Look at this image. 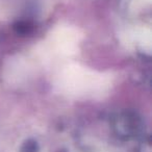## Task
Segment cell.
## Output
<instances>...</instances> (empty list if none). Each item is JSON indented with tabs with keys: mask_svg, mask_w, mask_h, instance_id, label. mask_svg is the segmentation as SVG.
Listing matches in <instances>:
<instances>
[{
	"mask_svg": "<svg viewBox=\"0 0 152 152\" xmlns=\"http://www.w3.org/2000/svg\"><path fill=\"white\" fill-rule=\"evenodd\" d=\"M39 144L34 140H27L21 146L20 152H39Z\"/></svg>",
	"mask_w": 152,
	"mask_h": 152,
	"instance_id": "3",
	"label": "cell"
},
{
	"mask_svg": "<svg viewBox=\"0 0 152 152\" xmlns=\"http://www.w3.org/2000/svg\"><path fill=\"white\" fill-rule=\"evenodd\" d=\"M14 30L19 36H27L34 31V24L30 21H25V20L17 21L14 24Z\"/></svg>",
	"mask_w": 152,
	"mask_h": 152,
	"instance_id": "2",
	"label": "cell"
},
{
	"mask_svg": "<svg viewBox=\"0 0 152 152\" xmlns=\"http://www.w3.org/2000/svg\"><path fill=\"white\" fill-rule=\"evenodd\" d=\"M115 130L118 135L125 139H129L134 135L141 129V119L134 113H123L115 122Z\"/></svg>",
	"mask_w": 152,
	"mask_h": 152,
	"instance_id": "1",
	"label": "cell"
}]
</instances>
